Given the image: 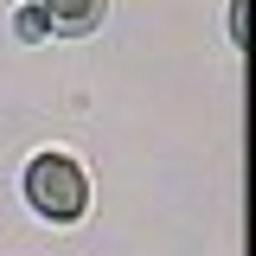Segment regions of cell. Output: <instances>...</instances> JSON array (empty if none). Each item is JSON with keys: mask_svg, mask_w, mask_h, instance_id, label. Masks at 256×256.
Listing matches in <instances>:
<instances>
[{"mask_svg": "<svg viewBox=\"0 0 256 256\" xmlns=\"http://www.w3.org/2000/svg\"><path fill=\"white\" fill-rule=\"evenodd\" d=\"M26 198L38 218L52 224H77L84 218V205H90V186H84V166L70 154H38L26 166Z\"/></svg>", "mask_w": 256, "mask_h": 256, "instance_id": "1", "label": "cell"}, {"mask_svg": "<svg viewBox=\"0 0 256 256\" xmlns=\"http://www.w3.org/2000/svg\"><path fill=\"white\" fill-rule=\"evenodd\" d=\"M102 13H109V0H32V26L45 32H90V26H102Z\"/></svg>", "mask_w": 256, "mask_h": 256, "instance_id": "2", "label": "cell"}]
</instances>
